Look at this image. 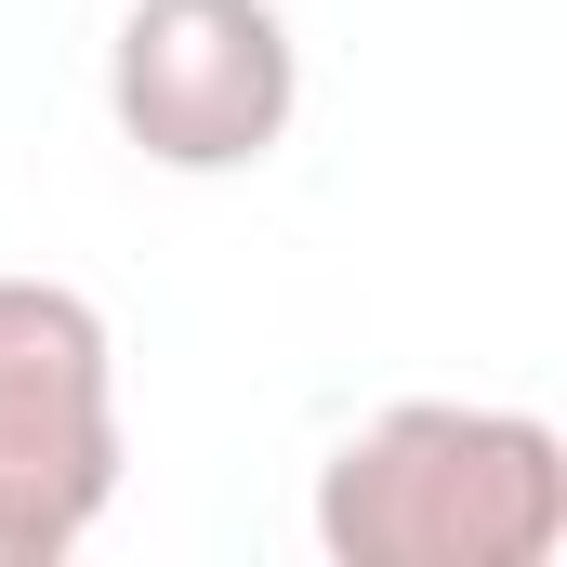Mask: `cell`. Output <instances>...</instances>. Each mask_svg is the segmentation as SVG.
I'll list each match as a JSON object with an SVG mask.
<instances>
[{
	"instance_id": "cell-1",
	"label": "cell",
	"mask_w": 567,
	"mask_h": 567,
	"mask_svg": "<svg viewBox=\"0 0 567 567\" xmlns=\"http://www.w3.org/2000/svg\"><path fill=\"white\" fill-rule=\"evenodd\" d=\"M330 567H555L567 555V435L488 396H396L317 462Z\"/></svg>"
},
{
	"instance_id": "cell-2",
	"label": "cell",
	"mask_w": 567,
	"mask_h": 567,
	"mask_svg": "<svg viewBox=\"0 0 567 567\" xmlns=\"http://www.w3.org/2000/svg\"><path fill=\"white\" fill-rule=\"evenodd\" d=\"M106 120L158 172H265L303 120V40L278 0H133L106 40Z\"/></svg>"
},
{
	"instance_id": "cell-3",
	"label": "cell",
	"mask_w": 567,
	"mask_h": 567,
	"mask_svg": "<svg viewBox=\"0 0 567 567\" xmlns=\"http://www.w3.org/2000/svg\"><path fill=\"white\" fill-rule=\"evenodd\" d=\"M120 330L66 278H0V488L40 502L66 542L120 502Z\"/></svg>"
},
{
	"instance_id": "cell-4",
	"label": "cell",
	"mask_w": 567,
	"mask_h": 567,
	"mask_svg": "<svg viewBox=\"0 0 567 567\" xmlns=\"http://www.w3.org/2000/svg\"><path fill=\"white\" fill-rule=\"evenodd\" d=\"M53 555H80V542H66L40 502H13V488H0V567H53Z\"/></svg>"
}]
</instances>
